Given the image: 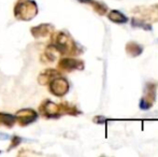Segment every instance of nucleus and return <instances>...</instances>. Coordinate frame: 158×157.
Instances as JSON below:
<instances>
[{"label":"nucleus","instance_id":"nucleus-1","mask_svg":"<svg viewBox=\"0 0 158 157\" xmlns=\"http://www.w3.org/2000/svg\"><path fill=\"white\" fill-rule=\"evenodd\" d=\"M37 13L38 8L33 0H19L14 9L15 17L22 21H30Z\"/></svg>","mask_w":158,"mask_h":157},{"label":"nucleus","instance_id":"nucleus-2","mask_svg":"<svg viewBox=\"0 0 158 157\" xmlns=\"http://www.w3.org/2000/svg\"><path fill=\"white\" fill-rule=\"evenodd\" d=\"M50 90L53 95L61 97L66 95L69 90V83L64 78H54L50 82Z\"/></svg>","mask_w":158,"mask_h":157},{"label":"nucleus","instance_id":"nucleus-3","mask_svg":"<svg viewBox=\"0 0 158 157\" xmlns=\"http://www.w3.org/2000/svg\"><path fill=\"white\" fill-rule=\"evenodd\" d=\"M15 118L16 121H19V125L26 126L33 123L38 118V113L32 109H23L17 112Z\"/></svg>","mask_w":158,"mask_h":157},{"label":"nucleus","instance_id":"nucleus-4","mask_svg":"<svg viewBox=\"0 0 158 157\" xmlns=\"http://www.w3.org/2000/svg\"><path fill=\"white\" fill-rule=\"evenodd\" d=\"M41 111L43 112V115L48 116V118H57L59 116V108L57 105L53 103L52 101H45L43 105H41Z\"/></svg>","mask_w":158,"mask_h":157},{"label":"nucleus","instance_id":"nucleus-5","mask_svg":"<svg viewBox=\"0 0 158 157\" xmlns=\"http://www.w3.org/2000/svg\"><path fill=\"white\" fill-rule=\"evenodd\" d=\"M108 19H110L111 22L116 24H125L128 22V17L124 14L123 12L118 10H112L109 12L108 14Z\"/></svg>","mask_w":158,"mask_h":157},{"label":"nucleus","instance_id":"nucleus-6","mask_svg":"<svg viewBox=\"0 0 158 157\" xmlns=\"http://www.w3.org/2000/svg\"><path fill=\"white\" fill-rule=\"evenodd\" d=\"M59 66H60V68H63V69H64V70H73V69H79V68H82L81 61H77V60L72 59V58L61 59Z\"/></svg>","mask_w":158,"mask_h":157},{"label":"nucleus","instance_id":"nucleus-7","mask_svg":"<svg viewBox=\"0 0 158 157\" xmlns=\"http://www.w3.org/2000/svg\"><path fill=\"white\" fill-rule=\"evenodd\" d=\"M51 28H52V26L48 25V24H46V25H40V26H38V27H33L32 28L31 34L35 37H37V38L44 37V36H46V35L50 34Z\"/></svg>","mask_w":158,"mask_h":157},{"label":"nucleus","instance_id":"nucleus-8","mask_svg":"<svg viewBox=\"0 0 158 157\" xmlns=\"http://www.w3.org/2000/svg\"><path fill=\"white\" fill-rule=\"evenodd\" d=\"M0 122L8 127H12L16 122V118H15V115L9 113H0Z\"/></svg>","mask_w":158,"mask_h":157},{"label":"nucleus","instance_id":"nucleus-9","mask_svg":"<svg viewBox=\"0 0 158 157\" xmlns=\"http://www.w3.org/2000/svg\"><path fill=\"white\" fill-rule=\"evenodd\" d=\"M127 51H128L129 54H131L132 56H139L142 53V51H143V48L140 46L139 44L130 42V43L127 45Z\"/></svg>","mask_w":158,"mask_h":157},{"label":"nucleus","instance_id":"nucleus-10","mask_svg":"<svg viewBox=\"0 0 158 157\" xmlns=\"http://www.w3.org/2000/svg\"><path fill=\"white\" fill-rule=\"evenodd\" d=\"M131 26H132V27H135V28L140 27L144 30H148V31H151V30L153 29L151 25H148V24L144 23V22L140 21V19H132V21H131Z\"/></svg>","mask_w":158,"mask_h":157},{"label":"nucleus","instance_id":"nucleus-11","mask_svg":"<svg viewBox=\"0 0 158 157\" xmlns=\"http://www.w3.org/2000/svg\"><path fill=\"white\" fill-rule=\"evenodd\" d=\"M139 108L143 111H148L152 108V103L148 102L145 98H141L140 99V102H139Z\"/></svg>","mask_w":158,"mask_h":157},{"label":"nucleus","instance_id":"nucleus-12","mask_svg":"<svg viewBox=\"0 0 158 157\" xmlns=\"http://www.w3.org/2000/svg\"><path fill=\"white\" fill-rule=\"evenodd\" d=\"M21 140H22V138H19V137H14V138H13V140H12V144H11V147H9V150L17 147V145L21 143Z\"/></svg>","mask_w":158,"mask_h":157},{"label":"nucleus","instance_id":"nucleus-13","mask_svg":"<svg viewBox=\"0 0 158 157\" xmlns=\"http://www.w3.org/2000/svg\"><path fill=\"white\" fill-rule=\"evenodd\" d=\"M95 123L104 124L106 123V118H104V116H97V118H95Z\"/></svg>","mask_w":158,"mask_h":157},{"label":"nucleus","instance_id":"nucleus-14","mask_svg":"<svg viewBox=\"0 0 158 157\" xmlns=\"http://www.w3.org/2000/svg\"><path fill=\"white\" fill-rule=\"evenodd\" d=\"M8 139H10V136H9V134L0 132V140H8Z\"/></svg>","mask_w":158,"mask_h":157},{"label":"nucleus","instance_id":"nucleus-15","mask_svg":"<svg viewBox=\"0 0 158 157\" xmlns=\"http://www.w3.org/2000/svg\"><path fill=\"white\" fill-rule=\"evenodd\" d=\"M77 1L82 2V3H92V0H77Z\"/></svg>","mask_w":158,"mask_h":157},{"label":"nucleus","instance_id":"nucleus-16","mask_svg":"<svg viewBox=\"0 0 158 157\" xmlns=\"http://www.w3.org/2000/svg\"><path fill=\"white\" fill-rule=\"evenodd\" d=\"M157 41H158V40H157Z\"/></svg>","mask_w":158,"mask_h":157}]
</instances>
